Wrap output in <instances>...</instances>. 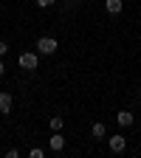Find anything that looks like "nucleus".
Instances as JSON below:
<instances>
[{"label": "nucleus", "mask_w": 141, "mask_h": 158, "mask_svg": "<svg viewBox=\"0 0 141 158\" xmlns=\"http://www.w3.org/2000/svg\"><path fill=\"white\" fill-rule=\"evenodd\" d=\"M56 48H59V43H56L54 37H39V40H37V54L51 56V54H56Z\"/></svg>", "instance_id": "obj_1"}, {"label": "nucleus", "mask_w": 141, "mask_h": 158, "mask_svg": "<svg viewBox=\"0 0 141 158\" xmlns=\"http://www.w3.org/2000/svg\"><path fill=\"white\" fill-rule=\"evenodd\" d=\"M20 68H26V71H37V65H39V56L34 54V51H26V54H20Z\"/></svg>", "instance_id": "obj_2"}, {"label": "nucleus", "mask_w": 141, "mask_h": 158, "mask_svg": "<svg viewBox=\"0 0 141 158\" xmlns=\"http://www.w3.org/2000/svg\"><path fill=\"white\" fill-rule=\"evenodd\" d=\"M107 147H110V152H124V150H127V138H124L122 133H116V135L107 138Z\"/></svg>", "instance_id": "obj_3"}, {"label": "nucleus", "mask_w": 141, "mask_h": 158, "mask_svg": "<svg viewBox=\"0 0 141 158\" xmlns=\"http://www.w3.org/2000/svg\"><path fill=\"white\" fill-rule=\"evenodd\" d=\"M62 150H65V135H62V130H59V133L51 135V152H62Z\"/></svg>", "instance_id": "obj_4"}, {"label": "nucleus", "mask_w": 141, "mask_h": 158, "mask_svg": "<svg viewBox=\"0 0 141 158\" xmlns=\"http://www.w3.org/2000/svg\"><path fill=\"white\" fill-rule=\"evenodd\" d=\"M11 105H14V99H11V93H0V113H3V116H9L11 113Z\"/></svg>", "instance_id": "obj_5"}, {"label": "nucleus", "mask_w": 141, "mask_h": 158, "mask_svg": "<svg viewBox=\"0 0 141 158\" xmlns=\"http://www.w3.org/2000/svg\"><path fill=\"white\" fill-rule=\"evenodd\" d=\"M116 122L122 124V127H133V122H135V116H133L130 110H118V116H116Z\"/></svg>", "instance_id": "obj_6"}, {"label": "nucleus", "mask_w": 141, "mask_h": 158, "mask_svg": "<svg viewBox=\"0 0 141 158\" xmlns=\"http://www.w3.org/2000/svg\"><path fill=\"white\" fill-rule=\"evenodd\" d=\"M105 9H107L110 14H122V9H124V0H105Z\"/></svg>", "instance_id": "obj_7"}, {"label": "nucleus", "mask_w": 141, "mask_h": 158, "mask_svg": "<svg viewBox=\"0 0 141 158\" xmlns=\"http://www.w3.org/2000/svg\"><path fill=\"white\" fill-rule=\"evenodd\" d=\"M90 133H93V138H107V127H105L102 122H96V124L90 127Z\"/></svg>", "instance_id": "obj_8"}, {"label": "nucleus", "mask_w": 141, "mask_h": 158, "mask_svg": "<svg viewBox=\"0 0 141 158\" xmlns=\"http://www.w3.org/2000/svg\"><path fill=\"white\" fill-rule=\"evenodd\" d=\"M62 124H65V118H62V116H51V130H54V133L62 130Z\"/></svg>", "instance_id": "obj_9"}, {"label": "nucleus", "mask_w": 141, "mask_h": 158, "mask_svg": "<svg viewBox=\"0 0 141 158\" xmlns=\"http://www.w3.org/2000/svg\"><path fill=\"white\" fill-rule=\"evenodd\" d=\"M28 155H31V158H43V155H45V150H39V147H31V150H28Z\"/></svg>", "instance_id": "obj_10"}, {"label": "nucleus", "mask_w": 141, "mask_h": 158, "mask_svg": "<svg viewBox=\"0 0 141 158\" xmlns=\"http://www.w3.org/2000/svg\"><path fill=\"white\" fill-rule=\"evenodd\" d=\"M54 3H56V0H37V6H39V9H51Z\"/></svg>", "instance_id": "obj_11"}, {"label": "nucleus", "mask_w": 141, "mask_h": 158, "mask_svg": "<svg viewBox=\"0 0 141 158\" xmlns=\"http://www.w3.org/2000/svg\"><path fill=\"white\" fill-rule=\"evenodd\" d=\"M9 54V43H6V40H0V56H6Z\"/></svg>", "instance_id": "obj_12"}, {"label": "nucleus", "mask_w": 141, "mask_h": 158, "mask_svg": "<svg viewBox=\"0 0 141 158\" xmlns=\"http://www.w3.org/2000/svg\"><path fill=\"white\" fill-rule=\"evenodd\" d=\"M6 73V65H3V56H0V76Z\"/></svg>", "instance_id": "obj_13"}, {"label": "nucleus", "mask_w": 141, "mask_h": 158, "mask_svg": "<svg viewBox=\"0 0 141 158\" xmlns=\"http://www.w3.org/2000/svg\"><path fill=\"white\" fill-rule=\"evenodd\" d=\"M65 6H68V9H73V6H76V0H65Z\"/></svg>", "instance_id": "obj_14"}]
</instances>
